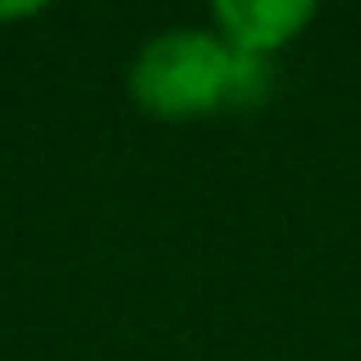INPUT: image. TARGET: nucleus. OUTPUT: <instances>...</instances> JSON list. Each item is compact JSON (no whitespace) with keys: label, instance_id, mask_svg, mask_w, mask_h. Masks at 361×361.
<instances>
[{"label":"nucleus","instance_id":"obj_1","mask_svg":"<svg viewBox=\"0 0 361 361\" xmlns=\"http://www.w3.org/2000/svg\"><path fill=\"white\" fill-rule=\"evenodd\" d=\"M229 60L220 32L169 27L137 51L128 69V92L156 119H202L229 110Z\"/></svg>","mask_w":361,"mask_h":361},{"label":"nucleus","instance_id":"obj_4","mask_svg":"<svg viewBox=\"0 0 361 361\" xmlns=\"http://www.w3.org/2000/svg\"><path fill=\"white\" fill-rule=\"evenodd\" d=\"M42 14V5H0V18H32Z\"/></svg>","mask_w":361,"mask_h":361},{"label":"nucleus","instance_id":"obj_3","mask_svg":"<svg viewBox=\"0 0 361 361\" xmlns=\"http://www.w3.org/2000/svg\"><path fill=\"white\" fill-rule=\"evenodd\" d=\"M274 92V64L265 55H243L233 51L229 60V106L233 110H256Z\"/></svg>","mask_w":361,"mask_h":361},{"label":"nucleus","instance_id":"obj_2","mask_svg":"<svg viewBox=\"0 0 361 361\" xmlns=\"http://www.w3.org/2000/svg\"><path fill=\"white\" fill-rule=\"evenodd\" d=\"M316 9L307 0H220L215 5V32L229 51L265 55L270 60L279 46H288Z\"/></svg>","mask_w":361,"mask_h":361}]
</instances>
